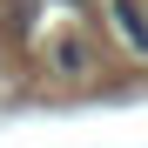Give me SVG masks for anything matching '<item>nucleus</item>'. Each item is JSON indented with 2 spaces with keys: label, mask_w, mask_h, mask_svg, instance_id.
Segmentation results:
<instances>
[{
  "label": "nucleus",
  "mask_w": 148,
  "mask_h": 148,
  "mask_svg": "<svg viewBox=\"0 0 148 148\" xmlns=\"http://www.w3.org/2000/svg\"><path fill=\"white\" fill-rule=\"evenodd\" d=\"M47 20V0H7V40H34Z\"/></svg>",
  "instance_id": "obj_2"
},
{
  "label": "nucleus",
  "mask_w": 148,
  "mask_h": 148,
  "mask_svg": "<svg viewBox=\"0 0 148 148\" xmlns=\"http://www.w3.org/2000/svg\"><path fill=\"white\" fill-rule=\"evenodd\" d=\"M101 20L114 47H128L135 61H148V0H101Z\"/></svg>",
  "instance_id": "obj_1"
},
{
  "label": "nucleus",
  "mask_w": 148,
  "mask_h": 148,
  "mask_svg": "<svg viewBox=\"0 0 148 148\" xmlns=\"http://www.w3.org/2000/svg\"><path fill=\"white\" fill-rule=\"evenodd\" d=\"M61 7H81V0H61Z\"/></svg>",
  "instance_id": "obj_3"
}]
</instances>
